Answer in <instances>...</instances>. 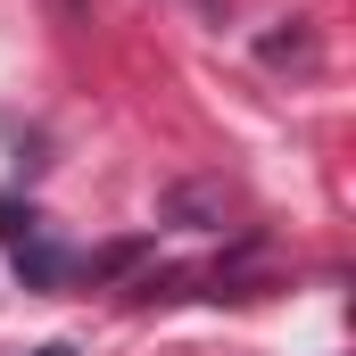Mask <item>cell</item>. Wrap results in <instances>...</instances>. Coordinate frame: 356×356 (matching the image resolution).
<instances>
[{"mask_svg":"<svg viewBox=\"0 0 356 356\" xmlns=\"http://www.w3.org/2000/svg\"><path fill=\"white\" fill-rule=\"evenodd\" d=\"M42 224H33V207H17V199H0V241H33Z\"/></svg>","mask_w":356,"mask_h":356,"instance_id":"obj_3","label":"cell"},{"mask_svg":"<svg viewBox=\"0 0 356 356\" xmlns=\"http://www.w3.org/2000/svg\"><path fill=\"white\" fill-rule=\"evenodd\" d=\"M166 216L207 232V224H224V191H216V182H182V191H166Z\"/></svg>","mask_w":356,"mask_h":356,"instance_id":"obj_1","label":"cell"},{"mask_svg":"<svg viewBox=\"0 0 356 356\" xmlns=\"http://www.w3.org/2000/svg\"><path fill=\"white\" fill-rule=\"evenodd\" d=\"M17 273H25V282H33V290H50V282H58V273H67V257H58V249H50V241H17Z\"/></svg>","mask_w":356,"mask_h":356,"instance_id":"obj_2","label":"cell"},{"mask_svg":"<svg viewBox=\"0 0 356 356\" xmlns=\"http://www.w3.org/2000/svg\"><path fill=\"white\" fill-rule=\"evenodd\" d=\"M33 356H75V348H33Z\"/></svg>","mask_w":356,"mask_h":356,"instance_id":"obj_4","label":"cell"}]
</instances>
